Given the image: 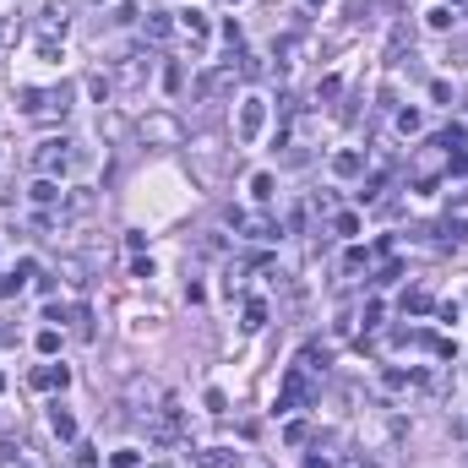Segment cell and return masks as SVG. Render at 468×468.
<instances>
[{"mask_svg":"<svg viewBox=\"0 0 468 468\" xmlns=\"http://www.w3.org/2000/svg\"><path fill=\"white\" fill-rule=\"evenodd\" d=\"M16 98H22V115L27 120H55V115L71 109V87H22Z\"/></svg>","mask_w":468,"mask_h":468,"instance_id":"6da1fadb","label":"cell"},{"mask_svg":"<svg viewBox=\"0 0 468 468\" xmlns=\"http://www.w3.org/2000/svg\"><path fill=\"white\" fill-rule=\"evenodd\" d=\"M180 430H185V414H180V403H174V397H163L153 414H148V441H153V447H174V441H180Z\"/></svg>","mask_w":468,"mask_h":468,"instance_id":"7a4b0ae2","label":"cell"},{"mask_svg":"<svg viewBox=\"0 0 468 468\" xmlns=\"http://www.w3.org/2000/svg\"><path fill=\"white\" fill-rule=\"evenodd\" d=\"M142 137L158 142V148H180V142H185V126H180L174 115H148V120H142Z\"/></svg>","mask_w":468,"mask_h":468,"instance_id":"3957f363","label":"cell"},{"mask_svg":"<svg viewBox=\"0 0 468 468\" xmlns=\"http://www.w3.org/2000/svg\"><path fill=\"white\" fill-rule=\"evenodd\" d=\"M77 163V153H71V142L60 137V142H38V169H44V180H55V174H66Z\"/></svg>","mask_w":468,"mask_h":468,"instance_id":"277c9868","label":"cell"},{"mask_svg":"<svg viewBox=\"0 0 468 468\" xmlns=\"http://www.w3.org/2000/svg\"><path fill=\"white\" fill-rule=\"evenodd\" d=\"M261 126H267V98H256V93H250V98H239V126H234V131H239V142H256V137H261Z\"/></svg>","mask_w":468,"mask_h":468,"instance_id":"5b68a950","label":"cell"},{"mask_svg":"<svg viewBox=\"0 0 468 468\" xmlns=\"http://www.w3.org/2000/svg\"><path fill=\"white\" fill-rule=\"evenodd\" d=\"M305 371H300V365H294V371H289V376H283V392H278V408H300V403H305Z\"/></svg>","mask_w":468,"mask_h":468,"instance_id":"8992f818","label":"cell"},{"mask_svg":"<svg viewBox=\"0 0 468 468\" xmlns=\"http://www.w3.org/2000/svg\"><path fill=\"white\" fill-rule=\"evenodd\" d=\"M163 397H169L163 387H153V382H137V387H131V408H137V414L148 419V414H153V408L163 403Z\"/></svg>","mask_w":468,"mask_h":468,"instance_id":"52a82bcc","label":"cell"},{"mask_svg":"<svg viewBox=\"0 0 468 468\" xmlns=\"http://www.w3.org/2000/svg\"><path fill=\"white\" fill-rule=\"evenodd\" d=\"M196 463H202V468H245V458H239L234 447H202Z\"/></svg>","mask_w":468,"mask_h":468,"instance_id":"ba28073f","label":"cell"},{"mask_svg":"<svg viewBox=\"0 0 468 468\" xmlns=\"http://www.w3.org/2000/svg\"><path fill=\"white\" fill-rule=\"evenodd\" d=\"M229 87H234V66H218V71H207V77L196 82L202 98H218V93H229Z\"/></svg>","mask_w":468,"mask_h":468,"instance_id":"9c48e42d","label":"cell"},{"mask_svg":"<svg viewBox=\"0 0 468 468\" xmlns=\"http://www.w3.org/2000/svg\"><path fill=\"white\" fill-rule=\"evenodd\" d=\"M49 430H55L60 441H77V419H71L66 403H49Z\"/></svg>","mask_w":468,"mask_h":468,"instance_id":"30bf717a","label":"cell"},{"mask_svg":"<svg viewBox=\"0 0 468 468\" xmlns=\"http://www.w3.org/2000/svg\"><path fill=\"white\" fill-rule=\"evenodd\" d=\"M66 382H71V371H66V365H38V371H33V387H44V392L66 387Z\"/></svg>","mask_w":468,"mask_h":468,"instance_id":"8fae6325","label":"cell"},{"mask_svg":"<svg viewBox=\"0 0 468 468\" xmlns=\"http://www.w3.org/2000/svg\"><path fill=\"white\" fill-rule=\"evenodd\" d=\"M27 278H33V261H16V272H11V278H0V294H11V300H16Z\"/></svg>","mask_w":468,"mask_h":468,"instance_id":"7c38bea8","label":"cell"},{"mask_svg":"<svg viewBox=\"0 0 468 468\" xmlns=\"http://www.w3.org/2000/svg\"><path fill=\"white\" fill-rule=\"evenodd\" d=\"M436 311V300L425 294V289H414V294H403V316H430Z\"/></svg>","mask_w":468,"mask_h":468,"instance_id":"4fadbf2b","label":"cell"},{"mask_svg":"<svg viewBox=\"0 0 468 468\" xmlns=\"http://www.w3.org/2000/svg\"><path fill=\"white\" fill-rule=\"evenodd\" d=\"M332 169H338V174L349 180V174H360V169H365V153H354V148H349V153H338V158H332Z\"/></svg>","mask_w":468,"mask_h":468,"instance_id":"5bb4252c","label":"cell"},{"mask_svg":"<svg viewBox=\"0 0 468 468\" xmlns=\"http://www.w3.org/2000/svg\"><path fill=\"white\" fill-rule=\"evenodd\" d=\"M185 33L202 44V38H207V16H202V11H185Z\"/></svg>","mask_w":468,"mask_h":468,"instance_id":"9a60e30c","label":"cell"},{"mask_svg":"<svg viewBox=\"0 0 468 468\" xmlns=\"http://www.w3.org/2000/svg\"><path fill=\"white\" fill-rule=\"evenodd\" d=\"M33 202H44V207L60 202V185H55V180H38V185H33Z\"/></svg>","mask_w":468,"mask_h":468,"instance_id":"2e32d148","label":"cell"},{"mask_svg":"<svg viewBox=\"0 0 468 468\" xmlns=\"http://www.w3.org/2000/svg\"><path fill=\"white\" fill-rule=\"evenodd\" d=\"M87 93H93V98H98V104H104V98H109V93H115V82L104 77V71H98V77H87Z\"/></svg>","mask_w":468,"mask_h":468,"instance_id":"e0dca14e","label":"cell"},{"mask_svg":"<svg viewBox=\"0 0 468 468\" xmlns=\"http://www.w3.org/2000/svg\"><path fill=\"white\" fill-rule=\"evenodd\" d=\"M261 321H267V305H261V300H250V305H245V332H256Z\"/></svg>","mask_w":468,"mask_h":468,"instance_id":"ac0fdd59","label":"cell"},{"mask_svg":"<svg viewBox=\"0 0 468 468\" xmlns=\"http://www.w3.org/2000/svg\"><path fill=\"white\" fill-rule=\"evenodd\" d=\"M137 463H142V452H137V447H120V452L109 458V468H137Z\"/></svg>","mask_w":468,"mask_h":468,"instance_id":"d6986e66","label":"cell"},{"mask_svg":"<svg viewBox=\"0 0 468 468\" xmlns=\"http://www.w3.org/2000/svg\"><path fill=\"white\" fill-rule=\"evenodd\" d=\"M419 126H425V120H419V109H403V115H397V131H408V137H414Z\"/></svg>","mask_w":468,"mask_h":468,"instance_id":"ffe728a7","label":"cell"},{"mask_svg":"<svg viewBox=\"0 0 468 468\" xmlns=\"http://www.w3.org/2000/svg\"><path fill=\"white\" fill-rule=\"evenodd\" d=\"M250 191H256V202H272V174H256Z\"/></svg>","mask_w":468,"mask_h":468,"instance_id":"44dd1931","label":"cell"},{"mask_svg":"<svg viewBox=\"0 0 468 468\" xmlns=\"http://www.w3.org/2000/svg\"><path fill=\"white\" fill-rule=\"evenodd\" d=\"M332 229H338V234H360V218H354V213H338Z\"/></svg>","mask_w":468,"mask_h":468,"instance_id":"7402d4cb","label":"cell"},{"mask_svg":"<svg viewBox=\"0 0 468 468\" xmlns=\"http://www.w3.org/2000/svg\"><path fill=\"white\" fill-rule=\"evenodd\" d=\"M163 33H169V16L153 11V16H148V38H163Z\"/></svg>","mask_w":468,"mask_h":468,"instance_id":"603a6c76","label":"cell"},{"mask_svg":"<svg viewBox=\"0 0 468 468\" xmlns=\"http://www.w3.org/2000/svg\"><path fill=\"white\" fill-rule=\"evenodd\" d=\"M60 272H66V283H77V289L87 283V278H82V261H60Z\"/></svg>","mask_w":468,"mask_h":468,"instance_id":"cb8c5ba5","label":"cell"},{"mask_svg":"<svg viewBox=\"0 0 468 468\" xmlns=\"http://www.w3.org/2000/svg\"><path fill=\"white\" fill-rule=\"evenodd\" d=\"M425 22H430V27H452V11H447V5H436V11L425 16Z\"/></svg>","mask_w":468,"mask_h":468,"instance_id":"d4e9b609","label":"cell"},{"mask_svg":"<svg viewBox=\"0 0 468 468\" xmlns=\"http://www.w3.org/2000/svg\"><path fill=\"white\" fill-rule=\"evenodd\" d=\"M38 349H44V354H55V349H60V332H55V327H49V332H38Z\"/></svg>","mask_w":468,"mask_h":468,"instance_id":"484cf974","label":"cell"},{"mask_svg":"<svg viewBox=\"0 0 468 468\" xmlns=\"http://www.w3.org/2000/svg\"><path fill=\"white\" fill-rule=\"evenodd\" d=\"M180 82H185V71H180V66H169V71H163V87H169V93H180Z\"/></svg>","mask_w":468,"mask_h":468,"instance_id":"4316f807","label":"cell"},{"mask_svg":"<svg viewBox=\"0 0 468 468\" xmlns=\"http://www.w3.org/2000/svg\"><path fill=\"white\" fill-rule=\"evenodd\" d=\"M447 234H452V239L463 245V239H468V218H452V224H447Z\"/></svg>","mask_w":468,"mask_h":468,"instance_id":"83f0119b","label":"cell"},{"mask_svg":"<svg viewBox=\"0 0 468 468\" xmlns=\"http://www.w3.org/2000/svg\"><path fill=\"white\" fill-rule=\"evenodd\" d=\"M311 5H321V0H311Z\"/></svg>","mask_w":468,"mask_h":468,"instance_id":"f1b7e54d","label":"cell"}]
</instances>
